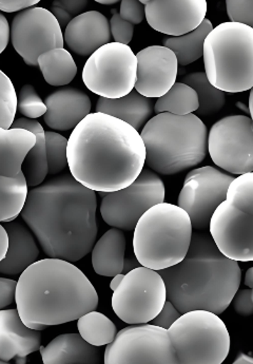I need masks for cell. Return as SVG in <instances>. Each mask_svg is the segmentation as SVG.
Masks as SVG:
<instances>
[{"mask_svg":"<svg viewBox=\"0 0 253 364\" xmlns=\"http://www.w3.org/2000/svg\"><path fill=\"white\" fill-rule=\"evenodd\" d=\"M68 143L69 139L60 133L45 132L48 164L50 176L60 173L69 166L68 162Z\"/></svg>","mask_w":253,"mask_h":364,"instance_id":"d590c367","label":"cell"},{"mask_svg":"<svg viewBox=\"0 0 253 364\" xmlns=\"http://www.w3.org/2000/svg\"><path fill=\"white\" fill-rule=\"evenodd\" d=\"M10 248V235L4 225L0 226V261L6 258Z\"/></svg>","mask_w":253,"mask_h":364,"instance_id":"c3c4849f","label":"cell"},{"mask_svg":"<svg viewBox=\"0 0 253 364\" xmlns=\"http://www.w3.org/2000/svg\"><path fill=\"white\" fill-rule=\"evenodd\" d=\"M17 281L0 279V309H4L16 301Z\"/></svg>","mask_w":253,"mask_h":364,"instance_id":"7bdbcfd3","label":"cell"},{"mask_svg":"<svg viewBox=\"0 0 253 364\" xmlns=\"http://www.w3.org/2000/svg\"><path fill=\"white\" fill-rule=\"evenodd\" d=\"M198 107L200 100L196 91L184 82H176L165 95L156 100L154 112L187 115L196 112Z\"/></svg>","mask_w":253,"mask_h":364,"instance_id":"1f68e13d","label":"cell"},{"mask_svg":"<svg viewBox=\"0 0 253 364\" xmlns=\"http://www.w3.org/2000/svg\"><path fill=\"white\" fill-rule=\"evenodd\" d=\"M10 235V248L6 258L1 260L0 270L6 276L21 274L33 263L38 261L39 248L32 230L18 221L2 222Z\"/></svg>","mask_w":253,"mask_h":364,"instance_id":"603a6c76","label":"cell"},{"mask_svg":"<svg viewBox=\"0 0 253 364\" xmlns=\"http://www.w3.org/2000/svg\"><path fill=\"white\" fill-rule=\"evenodd\" d=\"M124 278H125V274H117V276L113 277V279H112V280H111V283H110L111 291H114L115 289H117V287H119V285L122 284V282H123Z\"/></svg>","mask_w":253,"mask_h":364,"instance_id":"f907efd6","label":"cell"},{"mask_svg":"<svg viewBox=\"0 0 253 364\" xmlns=\"http://www.w3.org/2000/svg\"><path fill=\"white\" fill-rule=\"evenodd\" d=\"M207 14V0H150L146 19L152 29L180 36L200 27Z\"/></svg>","mask_w":253,"mask_h":364,"instance_id":"ac0fdd59","label":"cell"},{"mask_svg":"<svg viewBox=\"0 0 253 364\" xmlns=\"http://www.w3.org/2000/svg\"><path fill=\"white\" fill-rule=\"evenodd\" d=\"M45 364L86 363L97 364L102 361L98 346L89 343L80 333H63L41 348Z\"/></svg>","mask_w":253,"mask_h":364,"instance_id":"7402d4cb","label":"cell"},{"mask_svg":"<svg viewBox=\"0 0 253 364\" xmlns=\"http://www.w3.org/2000/svg\"><path fill=\"white\" fill-rule=\"evenodd\" d=\"M235 178L212 166L196 168L187 174L178 205L188 213L193 230H209L213 213L226 200Z\"/></svg>","mask_w":253,"mask_h":364,"instance_id":"4fadbf2b","label":"cell"},{"mask_svg":"<svg viewBox=\"0 0 253 364\" xmlns=\"http://www.w3.org/2000/svg\"><path fill=\"white\" fill-rule=\"evenodd\" d=\"M154 106L156 104L152 99L134 90L119 99L99 97L96 104V112L112 115L126 122L137 132H141L152 119Z\"/></svg>","mask_w":253,"mask_h":364,"instance_id":"cb8c5ba5","label":"cell"},{"mask_svg":"<svg viewBox=\"0 0 253 364\" xmlns=\"http://www.w3.org/2000/svg\"><path fill=\"white\" fill-rule=\"evenodd\" d=\"M18 109V97L12 80L4 72H0V127L10 129Z\"/></svg>","mask_w":253,"mask_h":364,"instance_id":"e575fe53","label":"cell"},{"mask_svg":"<svg viewBox=\"0 0 253 364\" xmlns=\"http://www.w3.org/2000/svg\"><path fill=\"white\" fill-rule=\"evenodd\" d=\"M227 14L231 21L253 28V0H226Z\"/></svg>","mask_w":253,"mask_h":364,"instance_id":"74e56055","label":"cell"},{"mask_svg":"<svg viewBox=\"0 0 253 364\" xmlns=\"http://www.w3.org/2000/svg\"><path fill=\"white\" fill-rule=\"evenodd\" d=\"M139 264L141 263L137 260L136 257L134 258H128L125 259V267H124V272H129L131 270L134 269V268L139 267Z\"/></svg>","mask_w":253,"mask_h":364,"instance_id":"681fc988","label":"cell"},{"mask_svg":"<svg viewBox=\"0 0 253 364\" xmlns=\"http://www.w3.org/2000/svg\"><path fill=\"white\" fill-rule=\"evenodd\" d=\"M51 12L53 13L54 16L58 19L62 28H67L68 25L71 23L72 19L74 18L67 10L60 8V6H52Z\"/></svg>","mask_w":253,"mask_h":364,"instance_id":"7dc6e473","label":"cell"},{"mask_svg":"<svg viewBox=\"0 0 253 364\" xmlns=\"http://www.w3.org/2000/svg\"><path fill=\"white\" fill-rule=\"evenodd\" d=\"M168 331L178 364H221L228 357L230 335L212 311H187Z\"/></svg>","mask_w":253,"mask_h":364,"instance_id":"ba28073f","label":"cell"},{"mask_svg":"<svg viewBox=\"0 0 253 364\" xmlns=\"http://www.w3.org/2000/svg\"><path fill=\"white\" fill-rule=\"evenodd\" d=\"M38 67L48 84L54 87L70 84L77 74V66L65 48H55L41 54Z\"/></svg>","mask_w":253,"mask_h":364,"instance_id":"f1b7e54d","label":"cell"},{"mask_svg":"<svg viewBox=\"0 0 253 364\" xmlns=\"http://www.w3.org/2000/svg\"><path fill=\"white\" fill-rule=\"evenodd\" d=\"M18 111L28 119H36L47 113L45 102L39 97L32 85H25L19 91Z\"/></svg>","mask_w":253,"mask_h":364,"instance_id":"8d00e7d4","label":"cell"},{"mask_svg":"<svg viewBox=\"0 0 253 364\" xmlns=\"http://www.w3.org/2000/svg\"><path fill=\"white\" fill-rule=\"evenodd\" d=\"M41 331L26 326L18 309L0 311V360L8 363L15 357L29 356L41 350Z\"/></svg>","mask_w":253,"mask_h":364,"instance_id":"44dd1931","label":"cell"},{"mask_svg":"<svg viewBox=\"0 0 253 364\" xmlns=\"http://www.w3.org/2000/svg\"><path fill=\"white\" fill-rule=\"evenodd\" d=\"M89 0H54L52 6H60L67 10L73 17L82 14L87 6Z\"/></svg>","mask_w":253,"mask_h":364,"instance_id":"ee69618b","label":"cell"},{"mask_svg":"<svg viewBox=\"0 0 253 364\" xmlns=\"http://www.w3.org/2000/svg\"><path fill=\"white\" fill-rule=\"evenodd\" d=\"M233 309L242 317L253 315L252 289H239L232 299Z\"/></svg>","mask_w":253,"mask_h":364,"instance_id":"60d3db41","label":"cell"},{"mask_svg":"<svg viewBox=\"0 0 253 364\" xmlns=\"http://www.w3.org/2000/svg\"><path fill=\"white\" fill-rule=\"evenodd\" d=\"M235 364H253V357L249 355L239 354L235 359Z\"/></svg>","mask_w":253,"mask_h":364,"instance_id":"816d5d0a","label":"cell"},{"mask_svg":"<svg viewBox=\"0 0 253 364\" xmlns=\"http://www.w3.org/2000/svg\"><path fill=\"white\" fill-rule=\"evenodd\" d=\"M39 1L41 0H0V9L6 13L19 12L32 8Z\"/></svg>","mask_w":253,"mask_h":364,"instance_id":"f6af8a7d","label":"cell"},{"mask_svg":"<svg viewBox=\"0 0 253 364\" xmlns=\"http://www.w3.org/2000/svg\"><path fill=\"white\" fill-rule=\"evenodd\" d=\"M95 1L100 4H104V6H111V4H117L119 0H95Z\"/></svg>","mask_w":253,"mask_h":364,"instance_id":"db71d44e","label":"cell"},{"mask_svg":"<svg viewBox=\"0 0 253 364\" xmlns=\"http://www.w3.org/2000/svg\"><path fill=\"white\" fill-rule=\"evenodd\" d=\"M146 164L163 176L180 173L206 159L208 132L198 115L158 113L141 132Z\"/></svg>","mask_w":253,"mask_h":364,"instance_id":"5b68a950","label":"cell"},{"mask_svg":"<svg viewBox=\"0 0 253 364\" xmlns=\"http://www.w3.org/2000/svg\"><path fill=\"white\" fill-rule=\"evenodd\" d=\"M126 240L123 230L113 228L104 233L92 250V266L96 274L114 277L125 267Z\"/></svg>","mask_w":253,"mask_h":364,"instance_id":"d4e9b609","label":"cell"},{"mask_svg":"<svg viewBox=\"0 0 253 364\" xmlns=\"http://www.w3.org/2000/svg\"><path fill=\"white\" fill-rule=\"evenodd\" d=\"M106 364H178L169 331L154 324H132L104 350Z\"/></svg>","mask_w":253,"mask_h":364,"instance_id":"7c38bea8","label":"cell"},{"mask_svg":"<svg viewBox=\"0 0 253 364\" xmlns=\"http://www.w3.org/2000/svg\"><path fill=\"white\" fill-rule=\"evenodd\" d=\"M208 151L213 163L229 173L252 172V119L230 115L217 121L208 134Z\"/></svg>","mask_w":253,"mask_h":364,"instance_id":"5bb4252c","label":"cell"},{"mask_svg":"<svg viewBox=\"0 0 253 364\" xmlns=\"http://www.w3.org/2000/svg\"><path fill=\"white\" fill-rule=\"evenodd\" d=\"M167 298L182 314L196 309L220 315L239 291L242 270L225 256L211 235L193 232L187 256L178 264L159 270Z\"/></svg>","mask_w":253,"mask_h":364,"instance_id":"277c9868","label":"cell"},{"mask_svg":"<svg viewBox=\"0 0 253 364\" xmlns=\"http://www.w3.org/2000/svg\"><path fill=\"white\" fill-rule=\"evenodd\" d=\"M249 112L250 114H252V119L253 121V88L252 89V91H250L249 95Z\"/></svg>","mask_w":253,"mask_h":364,"instance_id":"11a10c76","label":"cell"},{"mask_svg":"<svg viewBox=\"0 0 253 364\" xmlns=\"http://www.w3.org/2000/svg\"><path fill=\"white\" fill-rule=\"evenodd\" d=\"M139 1H141V4H145V6H146V4H148V2H149V1H150V0H139Z\"/></svg>","mask_w":253,"mask_h":364,"instance_id":"9f6ffc18","label":"cell"},{"mask_svg":"<svg viewBox=\"0 0 253 364\" xmlns=\"http://www.w3.org/2000/svg\"><path fill=\"white\" fill-rule=\"evenodd\" d=\"M72 176L97 193H113L132 184L146 164L141 132L126 122L90 113L72 132L68 143Z\"/></svg>","mask_w":253,"mask_h":364,"instance_id":"7a4b0ae2","label":"cell"},{"mask_svg":"<svg viewBox=\"0 0 253 364\" xmlns=\"http://www.w3.org/2000/svg\"><path fill=\"white\" fill-rule=\"evenodd\" d=\"M0 221H14L23 213L29 196V185L23 171L15 176H0Z\"/></svg>","mask_w":253,"mask_h":364,"instance_id":"f546056e","label":"cell"},{"mask_svg":"<svg viewBox=\"0 0 253 364\" xmlns=\"http://www.w3.org/2000/svg\"><path fill=\"white\" fill-rule=\"evenodd\" d=\"M110 21L97 11L74 17L65 28V45L80 56H91L102 46L111 43Z\"/></svg>","mask_w":253,"mask_h":364,"instance_id":"d6986e66","label":"cell"},{"mask_svg":"<svg viewBox=\"0 0 253 364\" xmlns=\"http://www.w3.org/2000/svg\"><path fill=\"white\" fill-rule=\"evenodd\" d=\"M119 14L133 25H139L145 19L146 6L139 0H122Z\"/></svg>","mask_w":253,"mask_h":364,"instance_id":"ab89813d","label":"cell"},{"mask_svg":"<svg viewBox=\"0 0 253 364\" xmlns=\"http://www.w3.org/2000/svg\"><path fill=\"white\" fill-rule=\"evenodd\" d=\"M137 80V58L128 45L109 43L95 51L82 69L85 86L100 97L129 95Z\"/></svg>","mask_w":253,"mask_h":364,"instance_id":"9c48e42d","label":"cell"},{"mask_svg":"<svg viewBox=\"0 0 253 364\" xmlns=\"http://www.w3.org/2000/svg\"><path fill=\"white\" fill-rule=\"evenodd\" d=\"M191 219L178 205L159 203L146 211L134 230L133 250L141 266L166 269L187 256L191 244Z\"/></svg>","mask_w":253,"mask_h":364,"instance_id":"8992f818","label":"cell"},{"mask_svg":"<svg viewBox=\"0 0 253 364\" xmlns=\"http://www.w3.org/2000/svg\"><path fill=\"white\" fill-rule=\"evenodd\" d=\"M16 305L28 328L43 331L95 311L96 289L86 274L67 260L36 261L19 277Z\"/></svg>","mask_w":253,"mask_h":364,"instance_id":"3957f363","label":"cell"},{"mask_svg":"<svg viewBox=\"0 0 253 364\" xmlns=\"http://www.w3.org/2000/svg\"><path fill=\"white\" fill-rule=\"evenodd\" d=\"M135 90L150 99H159L176 82L178 62L176 53L165 46H150L139 51Z\"/></svg>","mask_w":253,"mask_h":364,"instance_id":"e0dca14e","label":"cell"},{"mask_svg":"<svg viewBox=\"0 0 253 364\" xmlns=\"http://www.w3.org/2000/svg\"><path fill=\"white\" fill-rule=\"evenodd\" d=\"M10 25L4 15L0 16V52H4L10 41Z\"/></svg>","mask_w":253,"mask_h":364,"instance_id":"bcb514c9","label":"cell"},{"mask_svg":"<svg viewBox=\"0 0 253 364\" xmlns=\"http://www.w3.org/2000/svg\"><path fill=\"white\" fill-rule=\"evenodd\" d=\"M182 82L189 85L198 93L200 107L198 117H209L222 110L226 102L224 91L211 84L206 72H194L183 77Z\"/></svg>","mask_w":253,"mask_h":364,"instance_id":"4dcf8cb0","label":"cell"},{"mask_svg":"<svg viewBox=\"0 0 253 364\" xmlns=\"http://www.w3.org/2000/svg\"><path fill=\"white\" fill-rule=\"evenodd\" d=\"M209 232L225 256L237 262L253 261V215L224 200L213 213Z\"/></svg>","mask_w":253,"mask_h":364,"instance_id":"2e32d148","label":"cell"},{"mask_svg":"<svg viewBox=\"0 0 253 364\" xmlns=\"http://www.w3.org/2000/svg\"><path fill=\"white\" fill-rule=\"evenodd\" d=\"M111 33L115 43L129 45L134 33V25L122 18L121 14L114 13L110 21Z\"/></svg>","mask_w":253,"mask_h":364,"instance_id":"f35d334b","label":"cell"},{"mask_svg":"<svg viewBox=\"0 0 253 364\" xmlns=\"http://www.w3.org/2000/svg\"><path fill=\"white\" fill-rule=\"evenodd\" d=\"M48 107L43 115L48 127L58 132H69L91 113V100L80 89L65 87L48 95L45 100Z\"/></svg>","mask_w":253,"mask_h":364,"instance_id":"ffe728a7","label":"cell"},{"mask_svg":"<svg viewBox=\"0 0 253 364\" xmlns=\"http://www.w3.org/2000/svg\"><path fill=\"white\" fill-rule=\"evenodd\" d=\"M212 30V23L205 18L200 27L189 33L166 37L163 46L176 53L180 66H188L204 56L205 41Z\"/></svg>","mask_w":253,"mask_h":364,"instance_id":"83f0119b","label":"cell"},{"mask_svg":"<svg viewBox=\"0 0 253 364\" xmlns=\"http://www.w3.org/2000/svg\"><path fill=\"white\" fill-rule=\"evenodd\" d=\"M182 315L183 314L176 309V305L171 301L167 300L161 313L151 322L154 326H161V328H166V330H169L173 326L174 322Z\"/></svg>","mask_w":253,"mask_h":364,"instance_id":"b9f144b4","label":"cell"},{"mask_svg":"<svg viewBox=\"0 0 253 364\" xmlns=\"http://www.w3.org/2000/svg\"><path fill=\"white\" fill-rule=\"evenodd\" d=\"M77 328L86 341L93 346H108L117 335V326L104 314L91 311L77 320Z\"/></svg>","mask_w":253,"mask_h":364,"instance_id":"d6a6232c","label":"cell"},{"mask_svg":"<svg viewBox=\"0 0 253 364\" xmlns=\"http://www.w3.org/2000/svg\"><path fill=\"white\" fill-rule=\"evenodd\" d=\"M11 41L15 51L30 67L38 66L41 54L65 46L58 19L51 11L39 6L26 9L14 17Z\"/></svg>","mask_w":253,"mask_h":364,"instance_id":"9a60e30c","label":"cell"},{"mask_svg":"<svg viewBox=\"0 0 253 364\" xmlns=\"http://www.w3.org/2000/svg\"><path fill=\"white\" fill-rule=\"evenodd\" d=\"M35 133L23 128H0L1 146V167L0 173L4 176H15L21 171L23 161L30 150L36 145Z\"/></svg>","mask_w":253,"mask_h":364,"instance_id":"484cf974","label":"cell"},{"mask_svg":"<svg viewBox=\"0 0 253 364\" xmlns=\"http://www.w3.org/2000/svg\"><path fill=\"white\" fill-rule=\"evenodd\" d=\"M207 77L224 92L253 88V28L239 21L213 28L204 46Z\"/></svg>","mask_w":253,"mask_h":364,"instance_id":"52a82bcc","label":"cell"},{"mask_svg":"<svg viewBox=\"0 0 253 364\" xmlns=\"http://www.w3.org/2000/svg\"><path fill=\"white\" fill-rule=\"evenodd\" d=\"M96 208L95 191L67 173L33 187L21 215L49 258L73 263L95 247Z\"/></svg>","mask_w":253,"mask_h":364,"instance_id":"6da1fadb","label":"cell"},{"mask_svg":"<svg viewBox=\"0 0 253 364\" xmlns=\"http://www.w3.org/2000/svg\"><path fill=\"white\" fill-rule=\"evenodd\" d=\"M167 300V287L161 274L139 266L126 272L122 284L113 291L112 309L126 323H148L161 313Z\"/></svg>","mask_w":253,"mask_h":364,"instance_id":"30bf717a","label":"cell"},{"mask_svg":"<svg viewBox=\"0 0 253 364\" xmlns=\"http://www.w3.org/2000/svg\"><path fill=\"white\" fill-rule=\"evenodd\" d=\"M226 200L253 215V171L241 174L232 181Z\"/></svg>","mask_w":253,"mask_h":364,"instance_id":"836d02e7","label":"cell"},{"mask_svg":"<svg viewBox=\"0 0 253 364\" xmlns=\"http://www.w3.org/2000/svg\"><path fill=\"white\" fill-rule=\"evenodd\" d=\"M244 283H245L246 287L252 289L253 300V267H250L249 269L246 272L245 281H244Z\"/></svg>","mask_w":253,"mask_h":364,"instance_id":"f5cc1de1","label":"cell"},{"mask_svg":"<svg viewBox=\"0 0 253 364\" xmlns=\"http://www.w3.org/2000/svg\"><path fill=\"white\" fill-rule=\"evenodd\" d=\"M11 128H23L36 134V145L30 150L27 158L23 161L21 171L25 174L29 187L33 188L39 186L49 174L45 132L38 121L28 117L15 119Z\"/></svg>","mask_w":253,"mask_h":364,"instance_id":"4316f807","label":"cell"},{"mask_svg":"<svg viewBox=\"0 0 253 364\" xmlns=\"http://www.w3.org/2000/svg\"><path fill=\"white\" fill-rule=\"evenodd\" d=\"M100 213L111 228L132 232L139 219L154 205L165 200V185L156 171L144 169L126 188L113 193H99Z\"/></svg>","mask_w":253,"mask_h":364,"instance_id":"8fae6325","label":"cell"}]
</instances>
